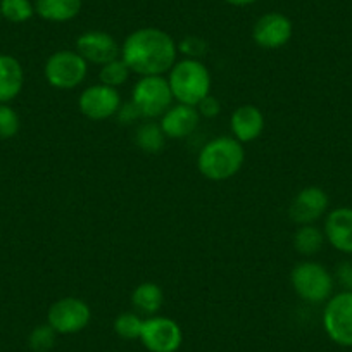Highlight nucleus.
<instances>
[{"mask_svg": "<svg viewBox=\"0 0 352 352\" xmlns=\"http://www.w3.org/2000/svg\"><path fill=\"white\" fill-rule=\"evenodd\" d=\"M176 56L178 47L175 38L154 26L135 30L121 45V59L138 76H162L169 73L175 66Z\"/></svg>", "mask_w": 352, "mask_h": 352, "instance_id": "f257e3e1", "label": "nucleus"}, {"mask_svg": "<svg viewBox=\"0 0 352 352\" xmlns=\"http://www.w3.org/2000/svg\"><path fill=\"white\" fill-rule=\"evenodd\" d=\"M245 148L235 137H218L209 140L197 155V169L211 182H226L242 169Z\"/></svg>", "mask_w": 352, "mask_h": 352, "instance_id": "f03ea898", "label": "nucleus"}, {"mask_svg": "<svg viewBox=\"0 0 352 352\" xmlns=\"http://www.w3.org/2000/svg\"><path fill=\"white\" fill-rule=\"evenodd\" d=\"M169 88L178 104L197 106L204 97L211 94V73L208 66L199 59L176 60L169 69Z\"/></svg>", "mask_w": 352, "mask_h": 352, "instance_id": "7ed1b4c3", "label": "nucleus"}, {"mask_svg": "<svg viewBox=\"0 0 352 352\" xmlns=\"http://www.w3.org/2000/svg\"><path fill=\"white\" fill-rule=\"evenodd\" d=\"M292 289L297 296L309 304L327 302L333 294V276L323 264L302 261L290 273Z\"/></svg>", "mask_w": 352, "mask_h": 352, "instance_id": "20e7f679", "label": "nucleus"}, {"mask_svg": "<svg viewBox=\"0 0 352 352\" xmlns=\"http://www.w3.org/2000/svg\"><path fill=\"white\" fill-rule=\"evenodd\" d=\"M171 88L164 76H140L135 83L131 102L138 107L144 120H157L173 106Z\"/></svg>", "mask_w": 352, "mask_h": 352, "instance_id": "39448f33", "label": "nucleus"}, {"mask_svg": "<svg viewBox=\"0 0 352 352\" xmlns=\"http://www.w3.org/2000/svg\"><path fill=\"white\" fill-rule=\"evenodd\" d=\"M43 74L50 87L57 90H73L87 78L88 63L76 50H57L47 59Z\"/></svg>", "mask_w": 352, "mask_h": 352, "instance_id": "423d86ee", "label": "nucleus"}, {"mask_svg": "<svg viewBox=\"0 0 352 352\" xmlns=\"http://www.w3.org/2000/svg\"><path fill=\"white\" fill-rule=\"evenodd\" d=\"M92 321V309L80 297H63L47 311V323L57 335H74L83 331Z\"/></svg>", "mask_w": 352, "mask_h": 352, "instance_id": "0eeeda50", "label": "nucleus"}, {"mask_svg": "<svg viewBox=\"0 0 352 352\" xmlns=\"http://www.w3.org/2000/svg\"><path fill=\"white\" fill-rule=\"evenodd\" d=\"M323 328L331 342L342 347H352V292L344 290L327 300Z\"/></svg>", "mask_w": 352, "mask_h": 352, "instance_id": "6e6552de", "label": "nucleus"}, {"mask_svg": "<svg viewBox=\"0 0 352 352\" xmlns=\"http://www.w3.org/2000/svg\"><path fill=\"white\" fill-rule=\"evenodd\" d=\"M140 342L148 352H178L184 344V331L168 316H148L144 320Z\"/></svg>", "mask_w": 352, "mask_h": 352, "instance_id": "1a4fd4ad", "label": "nucleus"}, {"mask_svg": "<svg viewBox=\"0 0 352 352\" xmlns=\"http://www.w3.org/2000/svg\"><path fill=\"white\" fill-rule=\"evenodd\" d=\"M121 104H123V100H121L118 88L107 87L104 83L85 88L80 94V99H78L80 113L90 121H106L116 116Z\"/></svg>", "mask_w": 352, "mask_h": 352, "instance_id": "9d476101", "label": "nucleus"}, {"mask_svg": "<svg viewBox=\"0 0 352 352\" xmlns=\"http://www.w3.org/2000/svg\"><path fill=\"white\" fill-rule=\"evenodd\" d=\"M292 33L294 26L290 18L282 12H266L254 23L252 40L261 49L276 50L290 42Z\"/></svg>", "mask_w": 352, "mask_h": 352, "instance_id": "9b49d317", "label": "nucleus"}, {"mask_svg": "<svg viewBox=\"0 0 352 352\" xmlns=\"http://www.w3.org/2000/svg\"><path fill=\"white\" fill-rule=\"evenodd\" d=\"M76 52L87 63L104 66V64L121 57V47L111 33L90 30V32L81 33L76 38Z\"/></svg>", "mask_w": 352, "mask_h": 352, "instance_id": "f8f14e48", "label": "nucleus"}, {"mask_svg": "<svg viewBox=\"0 0 352 352\" xmlns=\"http://www.w3.org/2000/svg\"><path fill=\"white\" fill-rule=\"evenodd\" d=\"M330 199L328 194L320 187H306L297 192L292 204L289 208V216L299 226L313 225L327 212Z\"/></svg>", "mask_w": 352, "mask_h": 352, "instance_id": "ddd939ff", "label": "nucleus"}, {"mask_svg": "<svg viewBox=\"0 0 352 352\" xmlns=\"http://www.w3.org/2000/svg\"><path fill=\"white\" fill-rule=\"evenodd\" d=\"M199 123H201V114L197 107L187 106V104H173L159 121L166 138H171V140L187 138L197 130Z\"/></svg>", "mask_w": 352, "mask_h": 352, "instance_id": "4468645a", "label": "nucleus"}, {"mask_svg": "<svg viewBox=\"0 0 352 352\" xmlns=\"http://www.w3.org/2000/svg\"><path fill=\"white\" fill-rule=\"evenodd\" d=\"M233 137L242 144L257 140L263 135L264 130V114L263 111L252 104H243L239 106L232 114L230 120Z\"/></svg>", "mask_w": 352, "mask_h": 352, "instance_id": "2eb2a0df", "label": "nucleus"}, {"mask_svg": "<svg viewBox=\"0 0 352 352\" xmlns=\"http://www.w3.org/2000/svg\"><path fill=\"white\" fill-rule=\"evenodd\" d=\"M324 239L333 249L352 254V208H337L327 216Z\"/></svg>", "mask_w": 352, "mask_h": 352, "instance_id": "dca6fc26", "label": "nucleus"}, {"mask_svg": "<svg viewBox=\"0 0 352 352\" xmlns=\"http://www.w3.org/2000/svg\"><path fill=\"white\" fill-rule=\"evenodd\" d=\"M25 87V69L16 57L0 54V104H9Z\"/></svg>", "mask_w": 352, "mask_h": 352, "instance_id": "f3484780", "label": "nucleus"}, {"mask_svg": "<svg viewBox=\"0 0 352 352\" xmlns=\"http://www.w3.org/2000/svg\"><path fill=\"white\" fill-rule=\"evenodd\" d=\"M83 0H35V14L50 23H66L76 18Z\"/></svg>", "mask_w": 352, "mask_h": 352, "instance_id": "a211bd4d", "label": "nucleus"}, {"mask_svg": "<svg viewBox=\"0 0 352 352\" xmlns=\"http://www.w3.org/2000/svg\"><path fill=\"white\" fill-rule=\"evenodd\" d=\"M131 304L138 314H145L147 318L155 316L164 304V292L157 283L144 282L131 292Z\"/></svg>", "mask_w": 352, "mask_h": 352, "instance_id": "6ab92c4d", "label": "nucleus"}, {"mask_svg": "<svg viewBox=\"0 0 352 352\" xmlns=\"http://www.w3.org/2000/svg\"><path fill=\"white\" fill-rule=\"evenodd\" d=\"M135 144L145 154H159L166 144V135L161 124L154 120L142 121L135 130Z\"/></svg>", "mask_w": 352, "mask_h": 352, "instance_id": "aec40b11", "label": "nucleus"}, {"mask_svg": "<svg viewBox=\"0 0 352 352\" xmlns=\"http://www.w3.org/2000/svg\"><path fill=\"white\" fill-rule=\"evenodd\" d=\"M294 249L300 256H314L321 250L324 243V233L314 225H302L294 233Z\"/></svg>", "mask_w": 352, "mask_h": 352, "instance_id": "412c9836", "label": "nucleus"}, {"mask_svg": "<svg viewBox=\"0 0 352 352\" xmlns=\"http://www.w3.org/2000/svg\"><path fill=\"white\" fill-rule=\"evenodd\" d=\"M2 19L14 25L30 21L35 14V4L32 0H0Z\"/></svg>", "mask_w": 352, "mask_h": 352, "instance_id": "4be33fe9", "label": "nucleus"}, {"mask_svg": "<svg viewBox=\"0 0 352 352\" xmlns=\"http://www.w3.org/2000/svg\"><path fill=\"white\" fill-rule=\"evenodd\" d=\"M142 327H144V318L135 311H126V313L118 314L114 320V333L123 340H140Z\"/></svg>", "mask_w": 352, "mask_h": 352, "instance_id": "5701e85b", "label": "nucleus"}, {"mask_svg": "<svg viewBox=\"0 0 352 352\" xmlns=\"http://www.w3.org/2000/svg\"><path fill=\"white\" fill-rule=\"evenodd\" d=\"M131 71L130 67L126 66V63H124L121 57H118V59L111 60V63L104 64V66H100V71H99V80L100 83L107 85V87H121V85H124L128 81V78H130Z\"/></svg>", "mask_w": 352, "mask_h": 352, "instance_id": "b1692460", "label": "nucleus"}, {"mask_svg": "<svg viewBox=\"0 0 352 352\" xmlns=\"http://www.w3.org/2000/svg\"><path fill=\"white\" fill-rule=\"evenodd\" d=\"M57 333L49 323L38 324L28 335V345L33 352H49L56 347Z\"/></svg>", "mask_w": 352, "mask_h": 352, "instance_id": "393cba45", "label": "nucleus"}, {"mask_svg": "<svg viewBox=\"0 0 352 352\" xmlns=\"http://www.w3.org/2000/svg\"><path fill=\"white\" fill-rule=\"evenodd\" d=\"M21 128L19 114L9 104H0V140L16 137Z\"/></svg>", "mask_w": 352, "mask_h": 352, "instance_id": "a878e982", "label": "nucleus"}, {"mask_svg": "<svg viewBox=\"0 0 352 352\" xmlns=\"http://www.w3.org/2000/svg\"><path fill=\"white\" fill-rule=\"evenodd\" d=\"M176 47H178V52L184 54L185 59L201 60V57H204L209 50L208 42H206L204 38H201V36H195V35L184 36L180 42L176 43Z\"/></svg>", "mask_w": 352, "mask_h": 352, "instance_id": "bb28decb", "label": "nucleus"}, {"mask_svg": "<svg viewBox=\"0 0 352 352\" xmlns=\"http://www.w3.org/2000/svg\"><path fill=\"white\" fill-rule=\"evenodd\" d=\"M195 107H197L201 118H206V120H212V118L218 116L219 111H221V104H219V100L216 99L214 96H211V94H209L208 97H204Z\"/></svg>", "mask_w": 352, "mask_h": 352, "instance_id": "cd10ccee", "label": "nucleus"}, {"mask_svg": "<svg viewBox=\"0 0 352 352\" xmlns=\"http://www.w3.org/2000/svg\"><path fill=\"white\" fill-rule=\"evenodd\" d=\"M116 118H118V121H120L121 124H133L135 121L144 120V118H142V114H140V111H138V107L135 106L131 100H130V102L121 104L120 111H118V114H116Z\"/></svg>", "mask_w": 352, "mask_h": 352, "instance_id": "c85d7f7f", "label": "nucleus"}, {"mask_svg": "<svg viewBox=\"0 0 352 352\" xmlns=\"http://www.w3.org/2000/svg\"><path fill=\"white\" fill-rule=\"evenodd\" d=\"M337 280L345 290L352 292V261H345L338 266Z\"/></svg>", "mask_w": 352, "mask_h": 352, "instance_id": "c756f323", "label": "nucleus"}, {"mask_svg": "<svg viewBox=\"0 0 352 352\" xmlns=\"http://www.w3.org/2000/svg\"><path fill=\"white\" fill-rule=\"evenodd\" d=\"M225 2L230 6H235V8H245V6L254 4L257 0H225Z\"/></svg>", "mask_w": 352, "mask_h": 352, "instance_id": "7c9ffc66", "label": "nucleus"}, {"mask_svg": "<svg viewBox=\"0 0 352 352\" xmlns=\"http://www.w3.org/2000/svg\"><path fill=\"white\" fill-rule=\"evenodd\" d=\"M0 21H2V11H0Z\"/></svg>", "mask_w": 352, "mask_h": 352, "instance_id": "2f4dec72", "label": "nucleus"}]
</instances>
